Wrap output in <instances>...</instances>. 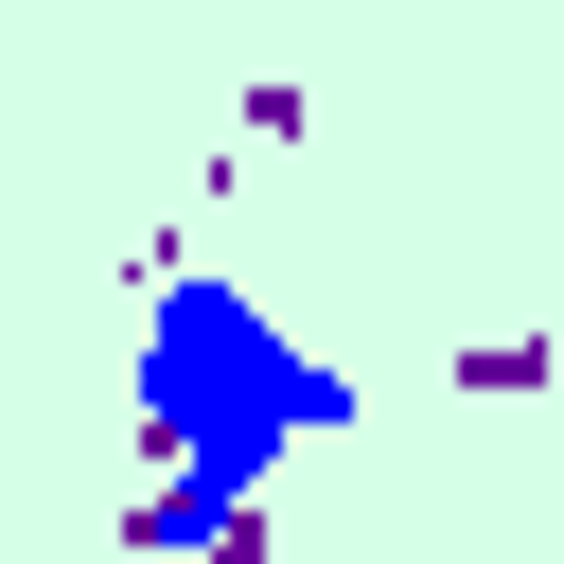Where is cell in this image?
<instances>
[{
	"mask_svg": "<svg viewBox=\"0 0 564 564\" xmlns=\"http://www.w3.org/2000/svg\"><path fill=\"white\" fill-rule=\"evenodd\" d=\"M317 423H352L335 352H282V317L247 282H159V317H141V441H159V476L264 494L282 441H317Z\"/></svg>",
	"mask_w": 564,
	"mask_h": 564,
	"instance_id": "cell-1",
	"label": "cell"
},
{
	"mask_svg": "<svg viewBox=\"0 0 564 564\" xmlns=\"http://www.w3.org/2000/svg\"><path fill=\"white\" fill-rule=\"evenodd\" d=\"M123 546H141V564H229V546H264V494H194V476H159V494L123 511Z\"/></svg>",
	"mask_w": 564,
	"mask_h": 564,
	"instance_id": "cell-2",
	"label": "cell"
}]
</instances>
